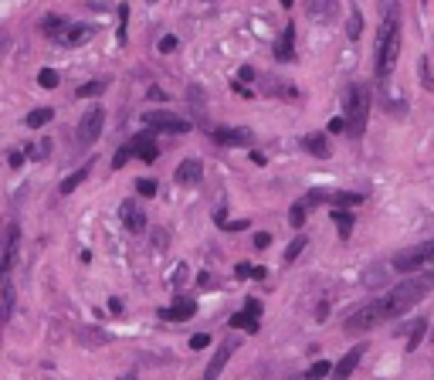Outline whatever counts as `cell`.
Wrapping results in <instances>:
<instances>
[{"label": "cell", "instance_id": "cell-4", "mask_svg": "<svg viewBox=\"0 0 434 380\" xmlns=\"http://www.w3.org/2000/svg\"><path fill=\"white\" fill-rule=\"evenodd\" d=\"M391 265H394V272H404V275L434 268V241L414 245V248H407V252H397L394 258H391Z\"/></svg>", "mask_w": 434, "mask_h": 380}, {"label": "cell", "instance_id": "cell-22", "mask_svg": "<svg viewBox=\"0 0 434 380\" xmlns=\"http://www.w3.org/2000/svg\"><path fill=\"white\" fill-rule=\"evenodd\" d=\"M424 337H428V319H414L411 323V337H407V353H414Z\"/></svg>", "mask_w": 434, "mask_h": 380}, {"label": "cell", "instance_id": "cell-15", "mask_svg": "<svg viewBox=\"0 0 434 380\" xmlns=\"http://www.w3.org/2000/svg\"><path fill=\"white\" fill-rule=\"evenodd\" d=\"M231 350H235V339H228L217 353H214V360L207 363V370H204V380H217L221 377V370L228 367V360H231Z\"/></svg>", "mask_w": 434, "mask_h": 380}, {"label": "cell", "instance_id": "cell-41", "mask_svg": "<svg viewBox=\"0 0 434 380\" xmlns=\"http://www.w3.org/2000/svg\"><path fill=\"white\" fill-rule=\"evenodd\" d=\"M329 132H346V116H336V119L329 123Z\"/></svg>", "mask_w": 434, "mask_h": 380}, {"label": "cell", "instance_id": "cell-12", "mask_svg": "<svg viewBox=\"0 0 434 380\" xmlns=\"http://www.w3.org/2000/svg\"><path fill=\"white\" fill-rule=\"evenodd\" d=\"M119 214H122V224H126V231H132V234H143V231H146V214L136 208V201H132V197L119 204Z\"/></svg>", "mask_w": 434, "mask_h": 380}, {"label": "cell", "instance_id": "cell-45", "mask_svg": "<svg viewBox=\"0 0 434 380\" xmlns=\"http://www.w3.org/2000/svg\"><path fill=\"white\" fill-rule=\"evenodd\" d=\"M316 316H319V319H326V316H329V302H322V306H319Z\"/></svg>", "mask_w": 434, "mask_h": 380}, {"label": "cell", "instance_id": "cell-17", "mask_svg": "<svg viewBox=\"0 0 434 380\" xmlns=\"http://www.w3.org/2000/svg\"><path fill=\"white\" fill-rule=\"evenodd\" d=\"M275 58L278 61H292L295 58V24H285L282 38L275 41Z\"/></svg>", "mask_w": 434, "mask_h": 380}, {"label": "cell", "instance_id": "cell-43", "mask_svg": "<svg viewBox=\"0 0 434 380\" xmlns=\"http://www.w3.org/2000/svg\"><path fill=\"white\" fill-rule=\"evenodd\" d=\"M166 241H170L166 231H153V245H157V248H166Z\"/></svg>", "mask_w": 434, "mask_h": 380}, {"label": "cell", "instance_id": "cell-37", "mask_svg": "<svg viewBox=\"0 0 434 380\" xmlns=\"http://www.w3.org/2000/svg\"><path fill=\"white\" fill-rule=\"evenodd\" d=\"M255 248H262V252L272 248V234H268V231H258V234H255Z\"/></svg>", "mask_w": 434, "mask_h": 380}, {"label": "cell", "instance_id": "cell-34", "mask_svg": "<svg viewBox=\"0 0 434 380\" xmlns=\"http://www.w3.org/2000/svg\"><path fill=\"white\" fill-rule=\"evenodd\" d=\"M129 157H136V153H132V146H122V150H116V157H112V170H122L126 163H129Z\"/></svg>", "mask_w": 434, "mask_h": 380}, {"label": "cell", "instance_id": "cell-2", "mask_svg": "<svg viewBox=\"0 0 434 380\" xmlns=\"http://www.w3.org/2000/svg\"><path fill=\"white\" fill-rule=\"evenodd\" d=\"M377 58H373V75L377 82H387L394 75L397 61H400V21H397V10H391L377 31V44H373Z\"/></svg>", "mask_w": 434, "mask_h": 380}, {"label": "cell", "instance_id": "cell-36", "mask_svg": "<svg viewBox=\"0 0 434 380\" xmlns=\"http://www.w3.org/2000/svg\"><path fill=\"white\" fill-rule=\"evenodd\" d=\"M421 85L431 92L434 88V79H431V65H428V58H421Z\"/></svg>", "mask_w": 434, "mask_h": 380}, {"label": "cell", "instance_id": "cell-25", "mask_svg": "<svg viewBox=\"0 0 434 380\" xmlns=\"http://www.w3.org/2000/svg\"><path fill=\"white\" fill-rule=\"evenodd\" d=\"M356 204H363V194H353V190H343V194L329 197V208H356Z\"/></svg>", "mask_w": 434, "mask_h": 380}, {"label": "cell", "instance_id": "cell-26", "mask_svg": "<svg viewBox=\"0 0 434 380\" xmlns=\"http://www.w3.org/2000/svg\"><path fill=\"white\" fill-rule=\"evenodd\" d=\"M106 88H109V79H92L88 85H79L75 95H79V99H95V95H102Z\"/></svg>", "mask_w": 434, "mask_h": 380}, {"label": "cell", "instance_id": "cell-23", "mask_svg": "<svg viewBox=\"0 0 434 380\" xmlns=\"http://www.w3.org/2000/svg\"><path fill=\"white\" fill-rule=\"evenodd\" d=\"M55 119V109H48V106H41V109H34V112H28V129H41V126H48Z\"/></svg>", "mask_w": 434, "mask_h": 380}, {"label": "cell", "instance_id": "cell-29", "mask_svg": "<svg viewBox=\"0 0 434 380\" xmlns=\"http://www.w3.org/2000/svg\"><path fill=\"white\" fill-rule=\"evenodd\" d=\"M65 28H68V24H65V17H44V24H41V31H44L48 38H58Z\"/></svg>", "mask_w": 434, "mask_h": 380}, {"label": "cell", "instance_id": "cell-35", "mask_svg": "<svg viewBox=\"0 0 434 380\" xmlns=\"http://www.w3.org/2000/svg\"><path fill=\"white\" fill-rule=\"evenodd\" d=\"M126 24H129V7H126V3H122V7H119V44H126Z\"/></svg>", "mask_w": 434, "mask_h": 380}, {"label": "cell", "instance_id": "cell-38", "mask_svg": "<svg viewBox=\"0 0 434 380\" xmlns=\"http://www.w3.org/2000/svg\"><path fill=\"white\" fill-rule=\"evenodd\" d=\"M204 346H210V337H207V333H197V337H190V350H204Z\"/></svg>", "mask_w": 434, "mask_h": 380}, {"label": "cell", "instance_id": "cell-14", "mask_svg": "<svg viewBox=\"0 0 434 380\" xmlns=\"http://www.w3.org/2000/svg\"><path fill=\"white\" fill-rule=\"evenodd\" d=\"M92 34H95V28H92V24H68V28H65L55 41L65 44V48H79V44H85Z\"/></svg>", "mask_w": 434, "mask_h": 380}, {"label": "cell", "instance_id": "cell-40", "mask_svg": "<svg viewBox=\"0 0 434 380\" xmlns=\"http://www.w3.org/2000/svg\"><path fill=\"white\" fill-rule=\"evenodd\" d=\"M235 275H237V279H251V275H255V268H251L248 261H241V265H235Z\"/></svg>", "mask_w": 434, "mask_h": 380}, {"label": "cell", "instance_id": "cell-16", "mask_svg": "<svg viewBox=\"0 0 434 380\" xmlns=\"http://www.w3.org/2000/svg\"><path fill=\"white\" fill-rule=\"evenodd\" d=\"M173 180H177V183H200V180H204V163H200L197 157L184 160V163L177 167V173H173Z\"/></svg>", "mask_w": 434, "mask_h": 380}, {"label": "cell", "instance_id": "cell-21", "mask_svg": "<svg viewBox=\"0 0 434 380\" xmlns=\"http://www.w3.org/2000/svg\"><path fill=\"white\" fill-rule=\"evenodd\" d=\"M333 221H336V228H339V238L346 241V238L353 234V214L346 211V208H333Z\"/></svg>", "mask_w": 434, "mask_h": 380}, {"label": "cell", "instance_id": "cell-47", "mask_svg": "<svg viewBox=\"0 0 434 380\" xmlns=\"http://www.w3.org/2000/svg\"><path fill=\"white\" fill-rule=\"evenodd\" d=\"M150 3H157V0H150Z\"/></svg>", "mask_w": 434, "mask_h": 380}, {"label": "cell", "instance_id": "cell-8", "mask_svg": "<svg viewBox=\"0 0 434 380\" xmlns=\"http://www.w3.org/2000/svg\"><path fill=\"white\" fill-rule=\"evenodd\" d=\"M129 146H132V153H136V160H143V163H157V157H159V146H157V136H153L150 129H143V132H136V139H132Z\"/></svg>", "mask_w": 434, "mask_h": 380}, {"label": "cell", "instance_id": "cell-24", "mask_svg": "<svg viewBox=\"0 0 434 380\" xmlns=\"http://www.w3.org/2000/svg\"><path fill=\"white\" fill-rule=\"evenodd\" d=\"M306 221H309V204H306V197H302V201H295V204H292V211H288V224L299 231Z\"/></svg>", "mask_w": 434, "mask_h": 380}, {"label": "cell", "instance_id": "cell-30", "mask_svg": "<svg viewBox=\"0 0 434 380\" xmlns=\"http://www.w3.org/2000/svg\"><path fill=\"white\" fill-rule=\"evenodd\" d=\"M306 245H309V238H306V234H299V238H295V241H292V245L285 248V265H292V261H295L299 254L306 252Z\"/></svg>", "mask_w": 434, "mask_h": 380}, {"label": "cell", "instance_id": "cell-7", "mask_svg": "<svg viewBox=\"0 0 434 380\" xmlns=\"http://www.w3.org/2000/svg\"><path fill=\"white\" fill-rule=\"evenodd\" d=\"M258 316H262V302H258V299H248V302H244V309L231 316V326H235V330H244V333H251V337H255V333L262 330Z\"/></svg>", "mask_w": 434, "mask_h": 380}, {"label": "cell", "instance_id": "cell-11", "mask_svg": "<svg viewBox=\"0 0 434 380\" xmlns=\"http://www.w3.org/2000/svg\"><path fill=\"white\" fill-rule=\"evenodd\" d=\"M210 139L217 146H251V132L248 129H235V126H217L210 132Z\"/></svg>", "mask_w": 434, "mask_h": 380}, {"label": "cell", "instance_id": "cell-44", "mask_svg": "<svg viewBox=\"0 0 434 380\" xmlns=\"http://www.w3.org/2000/svg\"><path fill=\"white\" fill-rule=\"evenodd\" d=\"M224 228H228V231H241V228H248V217H244V221H224Z\"/></svg>", "mask_w": 434, "mask_h": 380}, {"label": "cell", "instance_id": "cell-1", "mask_svg": "<svg viewBox=\"0 0 434 380\" xmlns=\"http://www.w3.org/2000/svg\"><path fill=\"white\" fill-rule=\"evenodd\" d=\"M431 289H434V268L414 272V275H407L400 286H394L387 296L370 299V302H363L359 309H353V312L343 319V330H346L350 337H353V333H370V330L391 323L397 316H404L407 309H414Z\"/></svg>", "mask_w": 434, "mask_h": 380}, {"label": "cell", "instance_id": "cell-20", "mask_svg": "<svg viewBox=\"0 0 434 380\" xmlns=\"http://www.w3.org/2000/svg\"><path fill=\"white\" fill-rule=\"evenodd\" d=\"M339 10V0H309V14L316 21H333Z\"/></svg>", "mask_w": 434, "mask_h": 380}, {"label": "cell", "instance_id": "cell-28", "mask_svg": "<svg viewBox=\"0 0 434 380\" xmlns=\"http://www.w3.org/2000/svg\"><path fill=\"white\" fill-rule=\"evenodd\" d=\"M14 316V286H10V275H3V323H10Z\"/></svg>", "mask_w": 434, "mask_h": 380}, {"label": "cell", "instance_id": "cell-5", "mask_svg": "<svg viewBox=\"0 0 434 380\" xmlns=\"http://www.w3.org/2000/svg\"><path fill=\"white\" fill-rule=\"evenodd\" d=\"M102 126H106V109L102 106H92L85 116L79 119V146H92L99 136H102Z\"/></svg>", "mask_w": 434, "mask_h": 380}, {"label": "cell", "instance_id": "cell-18", "mask_svg": "<svg viewBox=\"0 0 434 380\" xmlns=\"http://www.w3.org/2000/svg\"><path fill=\"white\" fill-rule=\"evenodd\" d=\"M88 173H92V163H85V167H79L75 173H68V177H65V180L58 183V194H65V197H68V194H75L81 183L88 180Z\"/></svg>", "mask_w": 434, "mask_h": 380}, {"label": "cell", "instance_id": "cell-9", "mask_svg": "<svg viewBox=\"0 0 434 380\" xmlns=\"http://www.w3.org/2000/svg\"><path fill=\"white\" fill-rule=\"evenodd\" d=\"M17 245H21V228L10 221V224H7V234H3V265H0V272H3V275H10V272H14Z\"/></svg>", "mask_w": 434, "mask_h": 380}, {"label": "cell", "instance_id": "cell-3", "mask_svg": "<svg viewBox=\"0 0 434 380\" xmlns=\"http://www.w3.org/2000/svg\"><path fill=\"white\" fill-rule=\"evenodd\" d=\"M343 109H346V132H350V139H359L366 132V123H370V92H366V85L353 82L346 88Z\"/></svg>", "mask_w": 434, "mask_h": 380}, {"label": "cell", "instance_id": "cell-13", "mask_svg": "<svg viewBox=\"0 0 434 380\" xmlns=\"http://www.w3.org/2000/svg\"><path fill=\"white\" fill-rule=\"evenodd\" d=\"M363 353H366V343H356L350 353H343V360L336 363L333 377H336V380H350V377H353V370L359 367V360H363Z\"/></svg>", "mask_w": 434, "mask_h": 380}, {"label": "cell", "instance_id": "cell-10", "mask_svg": "<svg viewBox=\"0 0 434 380\" xmlns=\"http://www.w3.org/2000/svg\"><path fill=\"white\" fill-rule=\"evenodd\" d=\"M194 312H197L194 299H177L170 309H159V319L163 323H187V319H194Z\"/></svg>", "mask_w": 434, "mask_h": 380}, {"label": "cell", "instance_id": "cell-42", "mask_svg": "<svg viewBox=\"0 0 434 380\" xmlns=\"http://www.w3.org/2000/svg\"><path fill=\"white\" fill-rule=\"evenodd\" d=\"M173 48H177V38H173V34L159 38V51H173Z\"/></svg>", "mask_w": 434, "mask_h": 380}, {"label": "cell", "instance_id": "cell-39", "mask_svg": "<svg viewBox=\"0 0 434 380\" xmlns=\"http://www.w3.org/2000/svg\"><path fill=\"white\" fill-rule=\"evenodd\" d=\"M7 163H10V167H14V170H21V167H24V153H21V150H10V157H7Z\"/></svg>", "mask_w": 434, "mask_h": 380}, {"label": "cell", "instance_id": "cell-32", "mask_svg": "<svg viewBox=\"0 0 434 380\" xmlns=\"http://www.w3.org/2000/svg\"><path fill=\"white\" fill-rule=\"evenodd\" d=\"M38 85H41V88H58V72H55V68H41V72H38Z\"/></svg>", "mask_w": 434, "mask_h": 380}, {"label": "cell", "instance_id": "cell-27", "mask_svg": "<svg viewBox=\"0 0 434 380\" xmlns=\"http://www.w3.org/2000/svg\"><path fill=\"white\" fill-rule=\"evenodd\" d=\"M333 370H336V367H333L329 360H316V363H313V367L306 370V380H326L329 374H333Z\"/></svg>", "mask_w": 434, "mask_h": 380}, {"label": "cell", "instance_id": "cell-33", "mask_svg": "<svg viewBox=\"0 0 434 380\" xmlns=\"http://www.w3.org/2000/svg\"><path fill=\"white\" fill-rule=\"evenodd\" d=\"M136 194H139V197H153V194H157V180H150V177L136 180Z\"/></svg>", "mask_w": 434, "mask_h": 380}, {"label": "cell", "instance_id": "cell-46", "mask_svg": "<svg viewBox=\"0 0 434 380\" xmlns=\"http://www.w3.org/2000/svg\"><path fill=\"white\" fill-rule=\"evenodd\" d=\"M292 3H295V0H282V7H285V10H288V7H292Z\"/></svg>", "mask_w": 434, "mask_h": 380}, {"label": "cell", "instance_id": "cell-19", "mask_svg": "<svg viewBox=\"0 0 434 380\" xmlns=\"http://www.w3.org/2000/svg\"><path fill=\"white\" fill-rule=\"evenodd\" d=\"M302 150L306 153H313V157H319V160H326L333 150H329V139L326 136H319V132H313V136H302Z\"/></svg>", "mask_w": 434, "mask_h": 380}, {"label": "cell", "instance_id": "cell-31", "mask_svg": "<svg viewBox=\"0 0 434 380\" xmlns=\"http://www.w3.org/2000/svg\"><path fill=\"white\" fill-rule=\"evenodd\" d=\"M346 34H350L353 41L363 34V14H359V7H353V14H350V28H346Z\"/></svg>", "mask_w": 434, "mask_h": 380}, {"label": "cell", "instance_id": "cell-6", "mask_svg": "<svg viewBox=\"0 0 434 380\" xmlns=\"http://www.w3.org/2000/svg\"><path fill=\"white\" fill-rule=\"evenodd\" d=\"M143 123L150 129H159V132H187V129L194 126L190 119H180V116L166 112V109H150V112L143 116Z\"/></svg>", "mask_w": 434, "mask_h": 380}]
</instances>
